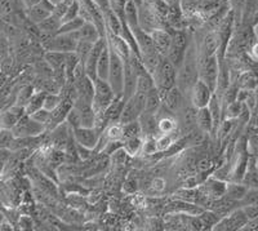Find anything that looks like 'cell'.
Returning a JSON list of instances; mask_svg holds the SVG:
<instances>
[{"instance_id": "36", "label": "cell", "mask_w": 258, "mask_h": 231, "mask_svg": "<svg viewBox=\"0 0 258 231\" xmlns=\"http://www.w3.org/2000/svg\"><path fill=\"white\" fill-rule=\"evenodd\" d=\"M123 132H124V140H125V138L144 136V132H142V127H141V123H140V119L135 120V122H131V123L123 124Z\"/></svg>"}, {"instance_id": "42", "label": "cell", "mask_w": 258, "mask_h": 231, "mask_svg": "<svg viewBox=\"0 0 258 231\" xmlns=\"http://www.w3.org/2000/svg\"><path fill=\"white\" fill-rule=\"evenodd\" d=\"M173 135H160L156 137V146H158V151L163 152L169 150L173 146Z\"/></svg>"}, {"instance_id": "52", "label": "cell", "mask_w": 258, "mask_h": 231, "mask_svg": "<svg viewBox=\"0 0 258 231\" xmlns=\"http://www.w3.org/2000/svg\"><path fill=\"white\" fill-rule=\"evenodd\" d=\"M169 9H179L181 11L182 8V3H183V0H163Z\"/></svg>"}, {"instance_id": "2", "label": "cell", "mask_w": 258, "mask_h": 231, "mask_svg": "<svg viewBox=\"0 0 258 231\" xmlns=\"http://www.w3.org/2000/svg\"><path fill=\"white\" fill-rule=\"evenodd\" d=\"M94 84V94H93V106L94 111L97 115H103L105 110L109 107L110 103L114 101V98L116 97L114 89L110 85V83L105 79H101V78H97L93 80Z\"/></svg>"}, {"instance_id": "57", "label": "cell", "mask_w": 258, "mask_h": 231, "mask_svg": "<svg viewBox=\"0 0 258 231\" xmlns=\"http://www.w3.org/2000/svg\"><path fill=\"white\" fill-rule=\"evenodd\" d=\"M254 163H255V168L258 169V156H254Z\"/></svg>"}, {"instance_id": "34", "label": "cell", "mask_w": 258, "mask_h": 231, "mask_svg": "<svg viewBox=\"0 0 258 231\" xmlns=\"http://www.w3.org/2000/svg\"><path fill=\"white\" fill-rule=\"evenodd\" d=\"M244 102L236 100L234 102H231L230 105H227L226 107H223V119H232L238 120L240 117L241 111H243Z\"/></svg>"}, {"instance_id": "12", "label": "cell", "mask_w": 258, "mask_h": 231, "mask_svg": "<svg viewBox=\"0 0 258 231\" xmlns=\"http://www.w3.org/2000/svg\"><path fill=\"white\" fill-rule=\"evenodd\" d=\"M106 43H107V38H101L97 43H94L93 48H92L91 53H89L88 59H87V61H85L84 64L85 73H87V75H88L92 80L97 79V66H98L101 53H102Z\"/></svg>"}, {"instance_id": "23", "label": "cell", "mask_w": 258, "mask_h": 231, "mask_svg": "<svg viewBox=\"0 0 258 231\" xmlns=\"http://www.w3.org/2000/svg\"><path fill=\"white\" fill-rule=\"evenodd\" d=\"M61 26L62 20L59 17H57L56 15L49 16L44 21H41V22H39L36 25L39 32H43V34H47V35H56V34H58Z\"/></svg>"}, {"instance_id": "22", "label": "cell", "mask_w": 258, "mask_h": 231, "mask_svg": "<svg viewBox=\"0 0 258 231\" xmlns=\"http://www.w3.org/2000/svg\"><path fill=\"white\" fill-rule=\"evenodd\" d=\"M158 122V114L144 112V114L140 117V123H141L142 132H144V137H147V136H155L156 133H159Z\"/></svg>"}, {"instance_id": "9", "label": "cell", "mask_w": 258, "mask_h": 231, "mask_svg": "<svg viewBox=\"0 0 258 231\" xmlns=\"http://www.w3.org/2000/svg\"><path fill=\"white\" fill-rule=\"evenodd\" d=\"M213 96V89L207 83L198 79V82L192 85L190 91V102L197 108L207 107Z\"/></svg>"}, {"instance_id": "50", "label": "cell", "mask_w": 258, "mask_h": 231, "mask_svg": "<svg viewBox=\"0 0 258 231\" xmlns=\"http://www.w3.org/2000/svg\"><path fill=\"white\" fill-rule=\"evenodd\" d=\"M18 225L22 230H25V228H31L34 223H32V219L29 216H21V218L18 219Z\"/></svg>"}, {"instance_id": "15", "label": "cell", "mask_w": 258, "mask_h": 231, "mask_svg": "<svg viewBox=\"0 0 258 231\" xmlns=\"http://www.w3.org/2000/svg\"><path fill=\"white\" fill-rule=\"evenodd\" d=\"M150 34L153 36L156 49L161 54L167 56V53L169 52L170 47H172V43H173V34L168 31V30L163 29V27L155 29L153 32H150Z\"/></svg>"}, {"instance_id": "13", "label": "cell", "mask_w": 258, "mask_h": 231, "mask_svg": "<svg viewBox=\"0 0 258 231\" xmlns=\"http://www.w3.org/2000/svg\"><path fill=\"white\" fill-rule=\"evenodd\" d=\"M221 50V38L218 32H208L203 36L199 45L200 56H217Z\"/></svg>"}, {"instance_id": "45", "label": "cell", "mask_w": 258, "mask_h": 231, "mask_svg": "<svg viewBox=\"0 0 258 231\" xmlns=\"http://www.w3.org/2000/svg\"><path fill=\"white\" fill-rule=\"evenodd\" d=\"M30 117L32 118V119H35L36 122H39V123L44 124L45 127L49 124L50 122V117H52V111H49V110H47V108H40L39 111L34 112L32 115H30Z\"/></svg>"}, {"instance_id": "29", "label": "cell", "mask_w": 258, "mask_h": 231, "mask_svg": "<svg viewBox=\"0 0 258 231\" xmlns=\"http://www.w3.org/2000/svg\"><path fill=\"white\" fill-rule=\"evenodd\" d=\"M243 182L248 189H258V169L255 168L254 156L249 159V164L243 177Z\"/></svg>"}, {"instance_id": "44", "label": "cell", "mask_w": 258, "mask_h": 231, "mask_svg": "<svg viewBox=\"0 0 258 231\" xmlns=\"http://www.w3.org/2000/svg\"><path fill=\"white\" fill-rule=\"evenodd\" d=\"M239 204H240V207H243V205H258V189H248L245 196Z\"/></svg>"}, {"instance_id": "41", "label": "cell", "mask_w": 258, "mask_h": 231, "mask_svg": "<svg viewBox=\"0 0 258 231\" xmlns=\"http://www.w3.org/2000/svg\"><path fill=\"white\" fill-rule=\"evenodd\" d=\"M15 140L16 136L12 129L2 128V131H0V144H2V149L11 150Z\"/></svg>"}, {"instance_id": "26", "label": "cell", "mask_w": 258, "mask_h": 231, "mask_svg": "<svg viewBox=\"0 0 258 231\" xmlns=\"http://www.w3.org/2000/svg\"><path fill=\"white\" fill-rule=\"evenodd\" d=\"M164 54H161L159 50H155V52L147 53V54H142L141 60L146 71H149L150 74L154 75L158 71V69L160 68V65L163 62V60H164Z\"/></svg>"}, {"instance_id": "51", "label": "cell", "mask_w": 258, "mask_h": 231, "mask_svg": "<svg viewBox=\"0 0 258 231\" xmlns=\"http://www.w3.org/2000/svg\"><path fill=\"white\" fill-rule=\"evenodd\" d=\"M2 9H3V16H9L13 11L12 0H2Z\"/></svg>"}, {"instance_id": "14", "label": "cell", "mask_w": 258, "mask_h": 231, "mask_svg": "<svg viewBox=\"0 0 258 231\" xmlns=\"http://www.w3.org/2000/svg\"><path fill=\"white\" fill-rule=\"evenodd\" d=\"M26 114V108L22 106L13 105L11 107L6 108L2 112V118H0V123H2V128L13 129V127L20 122L22 118Z\"/></svg>"}, {"instance_id": "31", "label": "cell", "mask_w": 258, "mask_h": 231, "mask_svg": "<svg viewBox=\"0 0 258 231\" xmlns=\"http://www.w3.org/2000/svg\"><path fill=\"white\" fill-rule=\"evenodd\" d=\"M124 149L126 150V152L131 156H137L138 154H142V150H144V136L125 138L124 140Z\"/></svg>"}, {"instance_id": "48", "label": "cell", "mask_w": 258, "mask_h": 231, "mask_svg": "<svg viewBox=\"0 0 258 231\" xmlns=\"http://www.w3.org/2000/svg\"><path fill=\"white\" fill-rule=\"evenodd\" d=\"M151 188H153V190H155V193H163L167 188V182L161 177H155L153 184H151Z\"/></svg>"}, {"instance_id": "33", "label": "cell", "mask_w": 258, "mask_h": 231, "mask_svg": "<svg viewBox=\"0 0 258 231\" xmlns=\"http://www.w3.org/2000/svg\"><path fill=\"white\" fill-rule=\"evenodd\" d=\"M238 87L240 89H245V91H254L258 87V75L253 71H245L239 78Z\"/></svg>"}, {"instance_id": "21", "label": "cell", "mask_w": 258, "mask_h": 231, "mask_svg": "<svg viewBox=\"0 0 258 231\" xmlns=\"http://www.w3.org/2000/svg\"><path fill=\"white\" fill-rule=\"evenodd\" d=\"M110 65H111V50H110L109 41H107L102 53H101L98 66H97V78L107 80L110 73Z\"/></svg>"}, {"instance_id": "17", "label": "cell", "mask_w": 258, "mask_h": 231, "mask_svg": "<svg viewBox=\"0 0 258 231\" xmlns=\"http://www.w3.org/2000/svg\"><path fill=\"white\" fill-rule=\"evenodd\" d=\"M144 114V110H142L140 106L137 105V102L135 101L133 97L128 98L124 103L123 111H121L120 115V123L126 124L131 123V122H135V120L140 119V117Z\"/></svg>"}, {"instance_id": "8", "label": "cell", "mask_w": 258, "mask_h": 231, "mask_svg": "<svg viewBox=\"0 0 258 231\" xmlns=\"http://www.w3.org/2000/svg\"><path fill=\"white\" fill-rule=\"evenodd\" d=\"M101 133L102 132L96 127H79L73 131L74 140L77 144L93 150H96L98 146Z\"/></svg>"}, {"instance_id": "28", "label": "cell", "mask_w": 258, "mask_h": 231, "mask_svg": "<svg viewBox=\"0 0 258 231\" xmlns=\"http://www.w3.org/2000/svg\"><path fill=\"white\" fill-rule=\"evenodd\" d=\"M164 103V98L163 94L160 93L158 88H154L153 91H150L147 93V100H146V110L145 112H150V114H158L159 110L161 108Z\"/></svg>"}, {"instance_id": "35", "label": "cell", "mask_w": 258, "mask_h": 231, "mask_svg": "<svg viewBox=\"0 0 258 231\" xmlns=\"http://www.w3.org/2000/svg\"><path fill=\"white\" fill-rule=\"evenodd\" d=\"M34 93H35V88L32 87V85H24L20 91L16 92V105L26 107V105L29 103L30 98H31Z\"/></svg>"}, {"instance_id": "4", "label": "cell", "mask_w": 258, "mask_h": 231, "mask_svg": "<svg viewBox=\"0 0 258 231\" xmlns=\"http://www.w3.org/2000/svg\"><path fill=\"white\" fill-rule=\"evenodd\" d=\"M111 65H110V73L107 82L114 89L116 96H123L124 93V78H125V60L120 57L111 49Z\"/></svg>"}, {"instance_id": "18", "label": "cell", "mask_w": 258, "mask_h": 231, "mask_svg": "<svg viewBox=\"0 0 258 231\" xmlns=\"http://www.w3.org/2000/svg\"><path fill=\"white\" fill-rule=\"evenodd\" d=\"M172 111H169L165 115L158 114V127H159V133L160 135H174L176 131L178 129V120L173 117Z\"/></svg>"}, {"instance_id": "6", "label": "cell", "mask_w": 258, "mask_h": 231, "mask_svg": "<svg viewBox=\"0 0 258 231\" xmlns=\"http://www.w3.org/2000/svg\"><path fill=\"white\" fill-rule=\"evenodd\" d=\"M13 133L17 138L24 137H38L47 131L44 124L39 123L35 119H32L30 115H25L22 119L13 127Z\"/></svg>"}, {"instance_id": "46", "label": "cell", "mask_w": 258, "mask_h": 231, "mask_svg": "<svg viewBox=\"0 0 258 231\" xmlns=\"http://www.w3.org/2000/svg\"><path fill=\"white\" fill-rule=\"evenodd\" d=\"M214 167V163L212 159L209 158H203L198 161L197 164V168H198V172L199 173H207Z\"/></svg>"}, {"instance_id": "25", "label": "cell", "mask_w": 258, "mask_h": 231, "mask_svg": "<svg viewBox=\"0 0 258 231\" xmlns=\"http://www.w3.org/2000/svg\"><path fill=\"white\" fill-rule=\"evenodd\" d=\"M44 60L53 69V71H66V53L47 50L44 54Z\"/></svg>"}, {"instance_id": "56", "label": "cell", "mask_w": 258, "mask_h": 231, "mask_svg": "<svg viewBox=\"0 0 258 231\" xmlns=\"http://www.w3.org/2000/svg\"><path fill=\"white\" fill-rule=\"evenodd\" d=\"M132 2H133V3H136V4H137L138 7H141L142 4L145 3V0H132Z\"/></svg>"}, {"instance_id": "20", "label": "cell", "mask_w": 258, "mask_h": 231, "mask_svg": "<svg viewBox=\"0 0 258 231\" xmlns=\"http://www.w3.org/2000/svg\"><path fill=\"white\" fill-rule=\"evenodd\" d=\"M197 126L199 127L202 131L206 132L207 135L214 133V120L208 106H207V107L198 108Z\"/></svg>"}, {"instance_id": "53", "label": "cell", "mask_w": 258, "mask_h": 231, "mask_svg": "<svg viewBox=\"0 0 258 231\" xmlns=\"http://www.w3.org/2000/svg\"><path fill=\"white\" fill-rule=\"evenodd\" d=\"M0 230L4 231V230H13V225L11 223V221H8L7 216H3V219H2V223H0Z\"/></svg>"}, {"instance_id": "10", "label": "cell", "mask_w": 258, "mask_h": 231, "mask_svg": "<svg viewBox=\"0 0 258 231\" xmlns=\"http://www.w3.org/2000/svg\"><path fill=\"white\" fill-rule=\"evenodd\" d=\"M53 9L54 4L52 3V0H41L39 3L26 8V18L31 24L38 25L39 22L53 15Z\"/></svg>"}, {"instance_id": "7", "label": "cell", "mask_w": 258, "mask_h": 231, "mask_svg": "<svg viewBox=\"0 0 258 231\" xmlns=\"http://www.w3.org/2000/svg\"><path fill=\"white\" fill-rule=\"evenodd\" d=\"M79 43L78 31L75 32H59L53 36L48 50H56V52L70 53L75 52Z\"/></svg>"}, {"instance_id": "58", "label": "cell", "mask_w": 258, "mask_h": 231, "mask_svg": "<svg viewBox=\"0 0 258 231\" xmlns=\"http://www.w3.org/2000/svg\"><path fill=\"white\" fill-rule=\"evenodd\" d=\"M221 3H223V4H227V3H230V0H220Z\"/></svg>"}, {"instance_id": "11", "label": "cell", "mask_w": 258, "mask_h": 231, "mask_svg": "<svg viewBox=\"0 0 258 231\" xmlns=\"http://www.w3.org/2000/svg\"><path fill=\"white\" fill-rule=\"evenodd\" d=\"M226 188H227V181H223V180L214 176V177H209L208 180L204 181V184L200 188V193L207 199H220V198L225 196Z\"/></svg>"}, {"instance_id": "39", "label": "cell", "mask_w": 258, "mask_h": 231, "mask_svg": "<svg viewBox=\"0 0 258 231\" xmlns=\"http://www.w3.org/2000/svg\"><path fill=\"white\" fill-rule=\"evenodd\" d=\"M64 97L66 96H63L62 92H58V93H47L44 100V108H47L49 111H53L54 108L61 105Z\"/></svg>"}, {"instance_id": "54", "label": "cell", "mask_w": 258, "mask_h": 231, "mask_svg": "<svg viewBox=\"0 0 258 231\" xmlns=\"http://www.w3.org/2000/svg\"><path fill=\"white\" fill-rule=\"evenodd\" d=\"M250 56H252V59L254 61L258 62V41L250 47Z\"/></svg>"}, {"instance_id": "37", "label": "cell", "mask_w": 258, "mask_h": 231, "mask_svg": "<svg viewBox=\"0 0 258 231\" xmlns=\"http://www.w3.org/2000/svg\"><path fill=\"white\" fill-rule=\"evenodd\" d=\"M87 22L85 20H83L80 16H78V17L73 18V20H69L66 21V22H63L61 26V29H59L58 34L59 32H75V31H79L80 29H82L83 26H84V24Z\"/></svg>"}, {"instance_id": "3", "label": "cell", "mask_w": 258, "mask_h": 231, "mask_svg": "<svg viewBox=\"0 0 258 231\" xmlns=\"http://www.w3.org/2000/svg\"><path fill=\"white\" fill-rule=\"evenodd\" d=\"M199 79L209 85L216 92L218 74H220V59L217 56H200L198 60Z\"/></svg>"}, {"instance_id": "49", "label": "cell", "mask_w": 258, "mask_h": 231, "mask_svg": "<svg viewBox=\"0 0 258 231\" xmlns=\"http://www.w3.org/2000/svg\"><path fill=\"white\" fill-rule=\"evenodd\" d=\"M137 185H138L137 180H135V179H128V180H126V181H125V184H124L123 189H124V190H125V193L132 194V193H135L136 190H137Z\"/></svg>"}, {"instance_id": "40", "label": "cell", "mask_w": 258, "mask_h": 231, "mask_svg": "<svg viewBox=\"0 0 258 231\" xmlns=\"http://www.w3.org/2000/svg\"><path fill=\"white\" fill-rule=\"evenodd\" d=\"M94 43H91V41H85V40H79V43H78V47H77V54L79 56L80 59V62H82L83 65L85 64V61H87V59H88L89 53H91L92 48H93Z\"/></svg>"}, {"instance_id": "38", "label": "cell", "mask_w": 258, "mask_h": 231, "mask_svg": "<svg viewBox=\"0 0 258 231\" xmlns=\"http://www.w3.org/2000/svg\"><path fill=\"white\" fill-rule=\"evenodd\" d=\"M66 123L70 126L71 129H77L82 127V112H80L79 107H77L75 105L71 107V110L68 114V118H66Z\"/></svg>"}, {"instance_id": "43", "label": "cell", "mask_w": 258, "mask_h": 231, "mask_svg": "<svg viewBox=\"0 0 258 231\" xmlns=\"http://www.w3.org/2000/svg\"><path fill=\"white\" fill-rule=\"evenodd\" d=\"M144 154L146 155H153V154H158V146H156V138L155 136H147L144 137Z\"/></svg>"}, {"instance_id": "55", "label": "cell", "mask_w": 258, "mask_h": 231, "mask_svg": "<svg viewBox=\"0 0 258 231\" xmlns=\"http://www.w3.org/2000/svg\"><path fill=\"white\" fill-rule=\"evenodd\" d=\"M39 2H41V0H22V3L25 4V7H26V8H29V7H31V6H34V4L39 3Z\"/></svg>"}, {"instance_id": "5", "label": "cell", "mask_w": 258, "mask_h": 231, "mask_svg": "<svg viewBox=\"0 0 258 231\" xmlns=\"http://www.w3.org/2000/svg\"><path fill=\"white\" fill-rule=\"evenodd\" d=\"M248 217H246L245 212H244L243 207L236 208L229 214L221 217V219L214 225L213 230L217 231H236L243 230L244 226L248 223Z\"/></svg>"}, {"instance_id": "1", "label": "cell", "mask_w": 258, "mask_h": 231, "mask_svg": "<svg viewBox=\"0 0 258 231\" xmlns=\"http://www.w3.org/2000/svg\"><path fill=\"white\" fill-rule=\"evenodd\" d=\"M153 76L155 79L156 88L160 91V93L163 94V98H164V94L169 89L176 87L177 83H178V69L167 57H164L160 68L158 69V71Z\"/></svg>"}, {"instance_id": "19", "label": "cell", "mask_w": 258, "mask_h": 231, "mask_svg": "<svg viewBox=\"0 0 258 231\" xmlns=\"http://www.w3.org/2000/svg\"><path fill=\"white\" fill-rule=\"evenodd\" d=\"M78 36H79V40L97 43L101 38H103V34L94 22H85L84 26L78 31Z\"/></svg>"}, {"instance_id": "27", "label": "cell", "mask_w": 258, "mask_h": 231, "mask_svg": "<svg viewBox=\"0 0 258 231\" xmlns=\"http://www.w3.org/2000/svg\"><path fill=\"white\" fill-rule=\"evenodd\" d=\"M124 18L125 22L131 29H136L140 26V7L132 0H128L124 8Z\"/></svg>"}, {"instance_id": "16", "label": "cell", "mask_w": 258, "mask_h": 231, "mask_svg": "<svg viewBox=\"0 0 258 231\" xmlns=\"http://www.w3.org/2000/svg\"><path fill=\"white\" fill-rule=\"evenodd\" d=\"M164 105L167 106L173 114L181 111L182 107L185 106V102H183V91H182L178 85H176V87H173L172 89H169V91L164 94Z\"/></svg>"}, {"instance_id": "30", "label": "cell", "mask_w": 258, "mask_h": 231, "mask_svg": "<svg viewBox=\"0 0 258 231\" xmlns=\"http://www.w3.org/2000/svg\"><path fill=\"white\" fill-rule=\"evenodd\" d=\"M45 96H47V92L45 91H35V93L32 94V97L30 98L29 103L26 105V114L32 115L34 112L39 111L40 108L44 107V100Z\"/></svg>"}, {"instance_id": "24", "label": "cell", "mask_w": 258, "mask_h": 231, "mask_svg": "<svg viewBox=\"0 0 258 231\" xmlns=\"http://www.w3.org/2000/svg\"><path fill=\"white\" fill-rule=\"evenodd\" d=\"M246 191H248V188H246L243 182L230 181L227 182V188H226L225 196L227 198V199L240 203L241 199L245 196Z\"/></svg>"}, {"instance_id": "32", "label": "cell", "mask_w": 258, "mask_h": 231, "mask_svg": "<svg viewBox=\"0 0 258 231\" xmlns=\"http://www.w3.org/2000/svg\"><path fill=\"white\" fill-rule=\"evenodd\" d=\"M154 88H156V84L153 74H150L149 71H144V73H141L138 75L137 92L149 93L150 91H153Z\"/></svg>"}, {"instance_id": "59", "label": "cell", "mask_w": 258, "mask_h": 231, "mask_svg": "<svg viewBox=\"0 0 258 231\" xmlns=\"http://www.w3.org/2000/svg\"><path fill=\"white\" fill-rule=\"evenodd\" d=\"M254 31H255V34H257V36H258V24L257 25H255V26H254Z\"/></svg>"}, {"instance_id": "47", "label": "cell", "mask_w": 258, "mask_h": 231, "mask_svg": "<svg viewBox=\"0 0 258 231\" xmlns=\"http://www.w3.org/2000/svg\"><path fill=\"white\" fill-rule=\"evenodd\" d=\"M77 151H78V156H79L82 160H88V159H91L92 156H93V151H96V150L88 149V147L77 144Z\"/></svg>"}]
</instances>
